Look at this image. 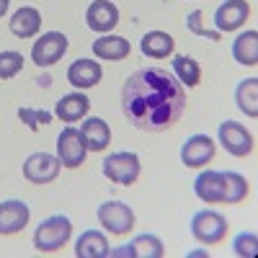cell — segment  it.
Segmentation results:
<instances>
[{"mask_svg":"<svg viewBox=\"0 0 258 258\" xmlns=\"http://www.w3.org/2000/svg\"><path fill=\"white\" fill-rule=\"evenodd\" d=\"M186 111V91L173 73L142 68L121 85V114L142 132H165Z\"/></svg>","mask_w":258,"mask_h":258,"instance_id":"6da1fadb","label":"cell"},{"mask_svg":"<svg viewBox=\"0 0 258 258\" xmlns=\"http://www.w3.org/2000/svg\"><path fill=\"white\" fill-rule=\"evenodd\" d=\"M73 238V222L64 214H52V217L41 220L34 230V248L39 253H57L64 248Z\"/></svg>","mask_w":258,"mask_h":258,"instance_id":"7a4b0ae2","label":"cell"},{"mask_svg":"<svg viewBox=\"0 0 258 258\" xmlns=\"http://www.w3.org/2000/svg\"><path fill=\"white\" fill-rule=\"evenodd\" d=\"M103 176L109 178L116 186H132L137 183L140 173H142V165H140V155L137 153H129V150H121V153H111L106 155L101 163Z\"/></svg>","mask_w":258,"mask_h":258,"instance_id":"3957f363","label":"cell"},{"mask_svg":"<svg viewBox=\"0 0 258 258\" xmlns=\"http://www.w3.org/2000/svg\"><path fill=\"white\" fill-rule=\"evenodd\" d=\"M191 235L202 245H217L227 238V220L225 214L214 209H202L191 217Z\"/></svg>","mask_w":258,"mask_h":258,"instance_id":"277c9868","label":"cell"},{"mask_svg":"<svg viewBox=\"0 0 258 258\" xmlns=\"http://www.w3.org/2000/svg\"><path fill=\"white\" fill-rule=\"evenodd\" d=\"M217 142L227 150L232 158H248L253 150H255V140L248 132V126L240 124V121H232V119H227V121L220 124Z\"/></svg>","mask_w":258,"mask_h":258,"instance_id":"5b68a950","label":"cell"},{"mask_svg":"<svg viewBox=\"0 0 258 258\" xmlns=\"http://www.w3.org/2000/svg\"><path fill=\"white\" fill-rule=\"evenodd\" d=\"M57 158L62 163V168H80L85 163V158H88V147H85L83 142V135L80 129L75 126H64L62 132L57 135Z\"/></svg>","mask_w":258,"mask_h":258,"instance_id":"8992f818","label":"cell"},{"mask_svg":"<svg viewBox=\"0 0 258 258\" xmlns=\"http://www.w3.org/2000/svg\"><path fill=\"white\" fill-rule=\"evenodd\" d=\"M68 47H70V41H68V36H64L62 31H47V34H41L34 41L31 62L39 64V68H52L54 62H59L64 57Z\"/></svg>","mask_w":258,"mask_h":258,"instance_id":"52a82bcc","label":"cell"},{"mask_svg":"<svg viewBox=\"0 0 258 258\" xmlns=\"http://www.w3.org/2000/svg\"><path fill=\"white\" fill-rule=\"evenodd\" d=\"M96 214H98L101 227L106 232H111V235H126L129 230L135 227V212L124 202H116V199L103 202Z\"/></svg>","mask_w":258,"mask_h":258,"instance_id":"ba28073f","label":"cell"},{"mask_svg":"<svg viewBox=\"0 0 258 258\" xmlns=\"http://www.w3.org/2000/svg\"><path fill=\"white\" fill-rule=\"evenodd\" d=\"M59 158L52 155V153H31L26 160H24V178L29 183H36V186H44V183H52L57 176H59Z\"/></svg>","mask_w":258,"mask_h":258,"instance_id":"9c48e42d","label":"cell"},{"mask_svg":"<svg viewBox=\"0 0 258 258\" xmlns=\"http://www.w3.org/2000/svg\"><path fill=\"white\" fill-rule=\"evenodd\" d=\"M214 153H217V142L209 135H191L181 145V163L186 168H204L214 160Z\"/></svg>","mask_w":258,"mask_h":258,"instance_id":"30bf717a","label":"cell"},{"mask_svg":"<svg viewBox=\"0 0 258 258\" xmlns=\"http://www.w3.org/2000/svg\"><path fill=\"white\" fill-rule=\"evenodd\" d=\"M248 18H250L248 0H225V3L214 11V29L220 34L238 31Z\"/></svg>","mask_w":258,"mask_h":258,"instance_id":"8fae6325","label":"cell"},{"mask_svg":"<svg viewBox=\"0 0 258 258\" xmlns=\"http://www.w3.org/2000/svg\"><path fill=\"white\" fill-rule=\"evenodd\" d=\"M116 24H119V8L111 0H93L85 8V26L96 34H109L116 29Z\"/></svg>","mask_w":258,"mask_h":258,"instance_id":"7c38bea8","label":"cell"},{"mask_svg":"<svg viewBox=\"0 0 258 258\" xmlns=\"http://www.w3.org/2000/svg\"><path fill=\"white\" fill-rule=\"evenodd\" d=\"M31 220V209L21 199L0 202V235H18Z\"/></svg>","mask_w":258,"mask_h":258,"instance_id":"4fadbf2b","label":"cell"},{"mask_svg":"<svg viewBox=\"0 0 258 258\" xmlns=\"http://www.w3.org/2000/svg\"><path fill=\"white\" fill-rule=\"evenodd\" d=\"M101 78H103L101 62L88 59V57L75 59L70 68H68V83L73 85V88H78V91H88V88H93V85L101 83Z\"/></svg>","mask_w":258,"mask_h":258,"instance_id":"5bb4252c","label":"cell"},{"mask_svg":"<svg viewBox=\"0 0 258 258\" xmlns=\"http://www.w3.org/2000/svg\"><path fill=\"white\" fill-rule=\"evenodd\" d=\"M80 135H83V142H85V147H88V153H103V150L111 145V126L101 116L83 119Z\"/></svg>","mask_w":258,"mask_h":258,"instance_id":"9a60e30c","label":"cell"},{"mask_svg":"<svg viewBox=\"0 0 258 258\" xmlns=\"http://www.w3.org/2000/svg\"><path fill=\"white\" fill-rule=\"evenodd\" d=\"M91 111V98L85 96V93H68V96H62L57 103H54V116L64 124H75L80 119H85Z\"/></svg>","mask_w":258,"mask_h":258,"instance_id":"2e32d148","label":"cell"},{"mask_svg":"<svg viewBox=\"0 0 258 258\" xmlns=\"http://www.w3.org/2000/svg\"><path fill=\"white\" fill-rule=\"evenodd\" d=\"M93 57L96 59H103V62H121L129 57L132 52V44L124 39V36H114V34H101L93 44Z\"/></svg>","mask_w":258,"mask_h":258,"instance_id":"e0dca14e","label":"cell"},{"mask_svg":"<svg viewBox=\"0 0 258 258\" xmlns=\"http://www.w3.org/2000/svg\"><path fill=\"white\" fill-rule=\"evenodd\" d=\"M194 194L204 204H222V170H202L194 178Z\"/></svg>","mask_w":258,"mask_h":258,"instance_id":"ac0fdd59","label":"cell"},{"mask_svg":"<svg viewBox=\"0 0 258 258\" xmlns=\"http://www.w3.org/2000/svg\"><path fill=\"white\" fill-rule=\"evenodd\" d=\"M11 31L18 39H34L41 31V13L34 6H21L11 16Z\"/></svg>","mask_w":258,"mask_h":258,"instance_id":"d6986e66","label":"cell"},{"mask_svg":"<svg viewBox=\"0 0 258 258\" xmlns=\"http://www.w3.org/2000/svg\"><path fill=\"white\" fill-rule=\"evenodd\" d=\"M140 49L150 59H165V57L173 54L176 41H173V36L165 34V31H147L140 39Z\"/></svg>","mask_w":258,"mask_h":258,"instance_id":"ffe728a7","label":"cell"},{"mask_svg":"<svg viewBox=\"0 0 258 258\" xmlns=\"http://www.w3.org/2000/svg\"><path fill=\"white\" fill-rule=\"evenodd\" d=\"M75 255L78 258H106L109 255V240L101 230H85L75 240Z\"/></svg>","mask_w":258,"mask_h":258,"instance_id":"44dd1931","label":"cell"},{"mask_svg":"<svg viewBox=\"0 0 258 258\" xmlns=\"http://www.w3.org/2000/svg\"><path fill=\"white\" fill-rule=\"evenodd\" d=\"M232 59L245 68H255L258 64V31L248 29L238 39L232 41Z\"/></svg>","mask_w":258,"mask_h":258,"instance_id":"7402d4cb","label":"cell"},{"mask_svg":"<svg viewBox=\"0 0 258 258\" xmlns=\"http://www.w3.org/2000/svg\"><path fill=\"white\" fill-rule=\"evenodd\" d=\"M248 181L235 170H222V204H240L248 199Z\"/></svg>","mask_w":258,"mask_h":258,"instance_id":"603a6c76","label":"cell"},{"mask_svg":"<svg viewBox=\"0 0 258 258\" xmlns=\"http://www.w3.org/2000/svg\"><path fill=\"white\" fill-rule=\"evenodd\" d=\"M173 75L176 80L183 85V88H197V85L202 83V68H199V62L188 57V54H176L173 57Z\"/></svg>","mask_w":258,"mask_h":258,"instance_id":"cb8c5ba5","label":"cell"},{"mask_svg":"<svg viewBox=\"0 0 258 258\" xmlns=\"http://www.w3.org/2000/svg\"><path fill=\"white\" fill-rule=\"evenodd\" d=\"M235 103H238V109L255 119L258 116V78H245L238 83V88H235Z\"/></svg>","mask_w":258,"mask_h":258,"instance_id":"d4e9b609","label":"cell"},{"mask_svg":"<svg viewBox=\"0 0 258 258\" xmlns=\"http://www.w3.org/2000/svg\"><path fill=\"white\" fill-rule=\"evenodd\" d=\"M132 250H135V258H163L165 255V245L158 235H137L132 240Z\"/></svg>","mask_w":258,"mask_h":258,"instance_id":"484cf974","label":"cell"},{"mask_svg":"<svg viewBox=\"0 0 258 258\" xmlns=\"http://www.w3.org/2000/svg\"><path fill=\"white\" fill-rule=\"evenodd\" d=\"M24 54L16 49H3L0 52V80H11L24 70Z\"/></svg>","mask_w":258,"mask_h":258,"instance_id":"4316f807","label":"cell"},{"mask_svg":"<svg viewBox=\"0 0 258 258\" xmlns=\"http://www.w3.org/2000/svg\"><path fill=\"white\" fill-rule=\"evenodd\" d=\"M186 29H188L194 36H202V39H209V41H220V39H222V34H220L217 29L204 26V13H202V11H191V13L186 16Z\"/></svg>","mask_w":258,"mask_h":258,"instance_id":"83f0119b","label":"cell"},{"mask_svg":"<svg viewBox=\"0 0 258 258\" xmlns=\"http://www.w3.org/2000/svg\"><path fill=\"white\" fill-rule=\"evenodd\" d=\"M18 119H21V124H26L31 132H39L41 126H47L52 121V114L44 111V109H29V106H24V109H18Z\"/></svg>","mask_w":258,"mask_h":258,"instance_id":"f1b7e54d","label":"cell"},{"mask_svg":"<svg viewBox=\"0 0 258 258\" xmlns=\"http://www.w3.org/2000/svg\"><path fill=\"white\" fill-rule=\"evenodd\" d=\"M232 253L240 255V258H255V253H258V238H255V232H240V235H235Z\"/></svg>","mask_w":258,"mask_h":258,"instance_id":"f546056e","label":"cell"},{"mask_svg":"<svg viewBox=\"0 0 258 258\" xmlns=\"http://www.w3.org/2000/svg\"><path fill=\"white\" fill-rule=\"evenodd\" d=\"M109 255H111V258H135L132 243H129V245H121V248H116V250H109Z\"/></svg>","mask_w":258,"mask_h":258,"instance_id":"4dcf8cb0","label":"cell"},{"mask_svg":"<svg viewBox=\"0 0 258 258\" xmlns=\"http://www.w3.org/2000/svg\"><path fill=\"white\" fill-rule=\"evenodd\" d=\"M8 6H11V0H0V18L8 13Z\"/></svg>","mask_w":258,"mask_h":258,"instance_id":"1f68e13d","label":"cell"}]
</instances>
